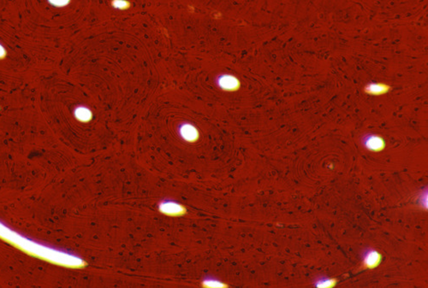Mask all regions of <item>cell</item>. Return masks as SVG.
Instances as JSON below:
<instances>
[{"label": "cell", "mask_w": 428, "mask_h": 288, "mask_svg": "<svg viewBox=\"0 0 428 288\" xmlns=\"http://www.w3.org/2000/svg\"><path fill=\"white\" fill-rule=\"evenodd\" d=\"M381 256L378 252L373 249H368L363 253L364 265L369 269H373L378 266L380 262Z\"/></svg>", "instance_id": "1"}, {"label": "cell", "mask_w": 428, "mask_h": 288, "mask_svg": "<svg viewBox=\"0 0 428 288\" xmlns=\"http://www.w3.org/2000/svg\"><path fill=\"white\" fill-rule=\"evenodd\" d=\"M315 285H317L318 287H331V286H333L335 285V281H334V280L321 278L320 280H317V282L315 283Z\"/></svg>", "instance_id": "3"}, {"label": "cell", "mask_w": 428, "mask_h": 288, "mask_svg": "<svg viewBox=\"0 0 428 288\" xmlns=\"http://www.w3.org/2000/svg\"><path fill=\"white\" fill-rule=\"evenodd\" d=\"M364 145L367 147V149L373 151V152H378L383 149L384 147V142L378 136L369 135L368 137H366L364 139Z\"/></svg>", "instance_id": "2"}]
</instances>
